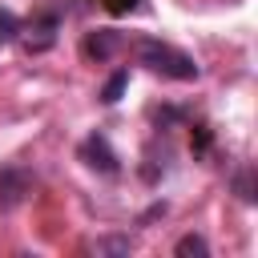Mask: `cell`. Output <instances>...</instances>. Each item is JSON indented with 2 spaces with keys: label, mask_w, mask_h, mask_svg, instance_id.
I'll list each match as a JSON object with an SVG mask.
<instances>
[{
  "label": "cell",
  "mask_w": 258,
  "mask_h": 258,
  "mask_svg": "<svg viewBox=\"0 0 258 258\" xmlns=\"http://www.w3.org/2000/svg\"><path fill=\"white\" fill-rule=\"evenodd\" d=\"M133 52H137V60H141L149 73H157V77H169V81H198L194 56L181 52V48H173V44H165V40H157V36H137V40H133Z\"/></svg>",
  "instance_id": "6da1fadb"
},
{
  "label": "cell",
  "mask_w": 258,
  "mask_h": 258,
  "mask_svg": "<svg viewBox=\"0 0 258 258\" xmlns=\"http://www.w3.org/2000/svg\"><path fill=\"white\" fill-rule=\"evenodd\" d=\"M77 157H81L89 169H97V173H117V169H121V165H117V153H113V145L105 141V133H89V137L81 141Z\"/></svg>",
  "instance_id": "7a4b0ae2"
},
{
  "label": "cell",
  "mask_w": 258,
  "mask_h": 258,
  "mask_svg": "<svg viewBox=\"0 0 258 258\" xmlns=\"http://www.w3.org/2000/svg\"><path fill=\"white\" fill-rule=\"evenodd\" d=\"M125 48V36L117 32V28H93V32H85V44H81V52L89 56V60H113L117 52Z\"/></svg>",
  "instance_id": "3957f363"
},
{
  "label": "cell",
  "mask_w": 258,
  "mask_h": 258,
  "mask_svg": "<svg viewBox=\"0 0 258 258\" xmlns=\"http://www.w3.org/2000/svg\"><path fill=\"white\" fill-rule=\"evenodd\" d=\"M28 194H32V177L16 165H4L0 169V210H16Z\"/></svg>",
  "instance_id": "277c9868"
},
{
  "label": "cell",
  "mask_w": 258,
  "mask_h": 258,
  "mask_svg": "<svg viewBox=\"0 0 258 258\" xmlns=\"http://www.w3.org/2000/svg\"><path fill=\"white\" fill-rule=\"evenodd\" d=\"M24 32H36V36H24V48L28 52H40V48H48L52 40H56V16H40L36 24L28 20V24H20Z\"/></svg>",
  "instance_id": "5b68a950"
},
{
  "label": "cell",
  "mask_w": 258,
  "mask_h": 258,
  "mask_svg": "<svg viewBox=\"0 0 258 258\" xmlns=\"http://www.w3.org/2000/svg\"><path fill=\"white\" fill-rule=\"evenodd\" d=\"M173 254H177V258H206V254H210V242H206L202 234H185V238L173 246Z\"/></svg>",
  "instance_id": "8992f818"
},
{
  "label": "cell",
  "mask_w": 258,
  "mask_h": 258,
  "mask_svg": "<svg viewBox=\"0 0 258 258\" xmlns=\"http://www.w3.org/2000/svg\"><path fill=\"white\" fill-rule=\"evenodd\" d=\"M125 89H129V73H125V69H117V73L105 81V89H101V101H105V105H117Z\"/></svg>",
  "instance_id": "52a82bcc"
},
{
  "label": "cell",
  "mask_w": 258,
  "mask_h": 258,
  "mask_svg": "<svg viewBox=\"0 0 258 258\" xmlns=\"http://www.w3.org/2000/svg\"><path fill=\"white\" fill-rule=\"evenodd\" d=\"M16 36H20V20L8 8H0V44H12Z\"/></svg>",
  "instance_id": "ba28073f"
},
{
  "label": "cell",
  "mask_w": 258,
  "mask_h": 258,
  "mask_svg": "<svg viewBox=\"0 0 258 258\" xmlns=\"http://www.w3.org/2000/svg\"><path fill=\"white\" fill-rule=\"evenodd\" d=\"M234 189H238V198H242V202H254V181H250V169H242V173L234 177Z\"/></svg>",
  "instance_id": "9c48e42d"
},
{
  "label": "cell",
  "mask_w": 258,
  "mask_h": 258,
  "mask_svg": "<svg viewBox=\"0 0 258 258\" xmlns=\"http://www.w3.org/2000/svg\"><path fill=\"white\" fill-rule=\"evenodd\" d=\"M93 250H97V254H125V250H129V238H105V242H97Z\"/></svg>",
  "instance_id": "30bf717a"
},
{
  "label": "cell",
  "mask_w": 258,
  "mask_h": 258,
  "mask_svg": "<svg viewBox=\"0 0 258 258\" xmlns=\"http://www.w3.org/2000/svg\"><path fill=\"white\" fill-rule=\"evenodd\" d=\"M113 12H133V8H141V0H105Z\"/></svg>",
  "instance_id": "8fae6325"
}]
</instances>
